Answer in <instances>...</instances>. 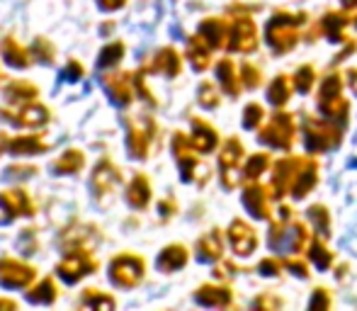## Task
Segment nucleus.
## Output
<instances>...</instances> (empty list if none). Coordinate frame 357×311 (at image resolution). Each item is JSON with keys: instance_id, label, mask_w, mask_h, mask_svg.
<instances>
[{"instance_id": "nucleus-24", "label": "nucleus", "mask_w": 357, "mask_h": 311, "mask_svg": "<svg viewBox=\"0 0 357 311\" xmlns=\"http://www.w3.org/2000/svg\"><path fill=\"white\" fill-rule=\"evenodd\" d=\"M221 253H224V241H221L219 232H209L197 241V258L204 260V263L219 260Z\"/></svg>"}, {"instance_id": "nucleus-20", "label": "nucleus", "mask_w": 357, "mask_h": 311, "mask_svg": "<svg viewBox=\"0 0 357 311\" xmlns=\"http://www.w3.org/2000/svg\"><path fill=\"white\" fill-rule=\"evenodd\" d=\"M146 71L163 73V76H168V78L178 76V73H180V56H178V52H175V49H170V47L160 49V52L155 54L153 61L149 63V68H146Z\"/></svg>"}, {"instance_id": "nucleus-46", "label": "nucleus", "mask_w": 357, "mask_h": 311, "mask_svg": "<svg viewBox=\"0 0 357 311\" xmlns=\"http://www.w3.org/2000/svg\"><path fill=\"white\" fill-rule=\"evenodd\" d=\"M80 76H83V66H80L78 61H68L61 73V78H66V80H78Z\"/></svg>"}, {"instance_id": "nucleus-48", "label": "nucleus", "mask_w": 357, "mask_h": 311, "mask_svg": "<svg viewBox=\"0 0 357 311\" xmlns=\"http://www.w3.org/2000/svg\"><path fill=\"white\" fill-rule=\"evenodd\" d=\"M260 273L263 275H278L280 273V263L275 258H268L260 263Z\"/></svg>"}, {"instance_id": "nucleus-38", "label": "nucleus", "mask_w": 357, "mask_h": 311, "mask_svg": "<svg viewBox=\"0 0 357 311\" xmlns=\"http://www.w3.org/2000/svg\"><path fill=\"white\" fill-rule=\"evenodd\" d=\"M270 165V158L268 153H258V156H250L248 158V165H245V178L255 180L258 175L265 173V168Z\"/></svg>"}, {"instance_id": "nucleus-10", "label": "nucleus", "mask_w": 357, "mask_h": 311, "mask_svg": "<svg viewBox=\"0 0 357 311\" xmlns=\"http://www.w3.org/2000/svg\"><path fill=\"white\" fill-rule=\"evenodd\" d=\"M260 139L278 149L289 146L291 139H294V119H291V114H275L268 127L260 132Z\"/></svg>"}, {"instance_id": "nucleus-55", "label": "nucleus", "mask_w": 357, "mask_h": 311, "mask_svg": "<svg viewBox=\"0 0 357 311\" xmlns=\"http://www.w3.org/2000/svg\"><path fill=\"white\" fill-rule=\"evenodd\" d=\"M348 78H350V88H353L355 93H357V71H350Z\"/></svg>"}, {"instance_id": "nucleus-29", "label": "nucleus", "mask_w": 357, "mask_h": 311, "mask_svg": "<svg viewBox=\"0 0 357 311\" xmlns=\"http://www.w3.org/2000/svg\"><path fill=\"white\" fill-rule=\"evenodd\" d=\"M85 165V156L78 151V149H68V151H63L59 156L56 160H54V173L59 175H71V173H78V170H83Z\"/></svg>"}, {"instance_id": "nucleus-54", "label": "nucleus", "mask_w": 357, "mask_h": 311, "mask_svg": "<svg viewBox=\"0 0 357 311\" xmlns=\"http://www.w3.org/2000/svg\"><path fill=\"white\" fill-rule=\"evenodd\" d=\"M5 149H10V139L5 134H0V156H3Z\"/></svg>"}, {"instance_id": "nucleus-4", "label": "nucleus", "mask_w": 357, "mask_h": 311, "mask_svg": "<svg viewBox=\"0 0 357 311\" xmlns=\"http://www.w3.org/2000/svg\"><path fill=\"white\" fill-rule=\"evenodd\" d=\"M319 105L324 109L326 117H338V119H345L348 117V103L345 98L340 95V80L338 76H328L321 83V90H319Z\"/></svg>"}, {"instance_id": "nucleus-53", "label": "nucleus", "mask_w": 357, "mask_h": 311, "mask_svg": "<svg viewBox=\"0 0 357 311\" xmlns=\"http://www.w3.org/2000/svg\"><path fill=\"white\" fill-rule=\"evenodd\" d=\"M0 309H17V304L13 299H0Z\"/></svg>"}, {"instance_id": "nucleus-52", "label": "nucleus", "mask_w": 357, "mask_h": 311, "mask_svg": "<svg viewBox=\"0 0 357 311\" xmlns=\"http://www.w3.org/2000/svg\"><path fill=\"white\" fill-rule=\"evenodd\" d=\"M160 212H163V217H168V212H173V209H175V204L173 202H168V199H165V202H160Z\"/></svg>"}, {"instance_id": "nucleus-42", "label": "nucleus", "mask_w": 357, "mask_h": 311, "mask_svg": "<svg viewBox=\"0 0 357 311\" xmlns=\"http://www.w3.org/2000/svg\"><path fill=\"white\" fill-rule=\"evenodd\" d=\"M314 78H316V73H314V68H311V66L299 68V73H296V80H294L296 90H299V93H309L311 85H314Z\"/></svg>"}, {"instance_id": "nucleus-22", "label": "nucleus", "mask_w": 357, "mask_h": 311, "mask_svg": "<svg viewBox=\"0 0 357 311\" xmlns=\"http://www.w3.org/2000/svg\"><path fill=\"white\" fill-rule=\"evenodd\" d=\"M188 59L192 61V66L197 68V71H204V68L209 66V61H212V44H209L202 34H197V37H190Z\"/></svg>"}, {"instance_id": "nucleus-15", "label": "nucleus", "mask_w": 357, "mask_h": 311, "mask_svg": "<svg viewBox=\"0 0 357 311\" xmlns=\"http://www.w3.org/2000/svg\"><path fill=\"white\" fill-rule=\"evenodd\" d=\"M0 207L8 217H32L34 204L24 190H5L0 192Z\"/></svg>"}, {"instance_id": "nucleus-32", "label": "nucleus", "mask_w": 357, "mask_h": 311, "mask_svg": "<svg viewBox=\"0 0 357 311\" xmlns=\"http://www.w3.org/2000/svg\"><path fill=\"white\" fill-rule=\"evenodd\" d=\"M47 144L42 142V137H15L10 142V151L15 156H29V153H42L47 151Z\"/></svg>"}, {"instance_id": "nucleus-41", "label": "nucleus", "mask_w": 357, "mask_h": 311, "mask_svg": "<svg viewBox=\"0 0 357 311\" xmlns=\"http://www.w3.org/2000/svg\"><path fill=\"white\" fill-rule=\"evenodd\" d=\"M32 54H34V59H39V61H44V63H49L54 59V47L47 42V39H34V44H32Z\"/></svg>"}, {"instance_id": "nucleus-3", "label": "nucleus", "mask_w": 357, "mask_h": 311, "mask_svg": "<svg viewBox=\"0 0 357 311\" xmlns=\"http://www.w3.org/2000/svg\"><path fill=\"white\" fill-rule=\"evenodd\" d=\"M109 280L117 287H137L144 280V260L132 253L117 255L109 263Z\"/></svg>"}, {"instance_id": "nucleus-35", "label": "nucleus", "mask_w": 357, "mask_h": 311, "mask_svg": "<svg viewBox=\"0 0 357 311\" xmlns=\"http://www.w3.org/2000/svg\"><path fill=\"white\" fill-rule=\"evenodd\" d=\"M289 95H291V83L287 80V76H280V78H275V83L270 85V90H268V100L273 105H284L287 100H289Z\"/></svg>"}, {"instance_id": "nucleus-51", "label": "nucleus", "mask_w": 357, "mask_h": 311, "mask_svg": "<svg viewBox=\"0 0 357 311\" xmlns=\"http://www.w3.org/2000/svg\"><path fill=\"white\" fill-rule=\"evenodd\" d=\"M287 265H289V270H294V275H299V278H306V275H309V273H306V268H304L301 263H294V260H289Z\"/></svg>"}, {"instance_id": "nucleus-47", "label": "nucleus", "mask_w": 357, "mask_h": 311, "mask_svg": "<svg viewBox=\"0 0 357 311\" xmlns=\"http://www.w3.org/2000/svg\"><path fill=\"white\" fill-rule=\"evenodd\" d=\"M328 297H326V289H316L314 299H311V309H326L328 307Z\"/></svg>"}, {"instance_id": "nucleus-6", "label": "nucleus", "mask_w": 357, "mask_h": 311, "mask_svg": "<svg viewBox=\"0 0 357 311\" xmlns=\"http://www.w3.org/2000/svg\"><path fill=\"white\" fill-rule=\"evenodd\" d=\"M340 144V132L328 122L311 119L306 124V149L309 151H328Z\"/></svg>"}, {"instance_id": "nucleus-37", "label": "nucleus", "mask_w": 357, "mask_h": 311, "mask_svg": "<svg viewBox=\"0 0 357 311\" xmlns=\"http://www.w3.org/2000/svg\"><path fill=\"white\" fill-rule=\"evenodd\" d=\"M122 56H124V44L122 42H112V44H107L102 52H100L98 63L102 68H109V66H114V63L122 61Z\"/></svg>"}, {"instance_id": "nucleus-44", "label": "nucleus", "mask_w": 357, "mask_h": 311, "mask_svg": "<svg viewBox=\"0 0 357 311\" xmlns=\"http://www.w3.org/2000/svg\"><path fill=\"white\" fill-rule=\"evenodd\" d=\"M311 260L316 263V268L326 270V268L331 265V260H333V258H331V253L324 248V245H321V243H314V245H311Z\"/></svg>"}, {"instance_id": "nucleus-14", "label": "nucleus", "mask_w": 357, "mask_h": 311, "mask_svg": "<svg viewBox=\"0 0 357 311\" xmlns=\"http://www.w3.org/2000/svg\"><path fill=\"white\" fill-rule=\"evenodd\" d=\"M119 183H122V173H119L117 165H112L107 158H102L98 165H95L90 185H93V190H95V195H98V197H102V195H109Z\"/></svg>"}, {"instance_id": "nucleus-28", "label": "nucleus", "mask_w": 357, "mask_h": 311, "mask_svg": "<svg viewBox=\"0 0 357 311\" xmlns=\"http://www.w3.org/2000/svg\"><path fill=\"white\" fill-rule=\"evenodd\" d=\"M199 34H202L204 39H207L209 44H212V49L216 47H224V39H229V24L224 22V20H207V22L199 24Z\"/></svg>"}, {"instance_id": "nucleus-2", "label": "nucleus", "mask_w": 357, "mask_h": 311, "mask_svg": "<svg viewBox=\"0 0 357 311\" xmlns=\"http://www.w3.org/2000/svg\"><path fill=\"white\" fill-rule=\"evenodd\" d=\"M95 270H98V260L90 255V250L73 248L71 253H68L66 258L59 263L56 273H59V278H61L63 282L73 285V282H78V280L88 278V275L95 273Z\"/></svg>"}, {"instance_id": "nucleus-30", "label": "nucleus", "mask_w": 357, "mask_h": 311, "mask_svg": "<svg viewBox=\"0 0 357 311\" xmlns=\"http://www.w3.org/2000/svg\"><path fill=\"white\" fill-rule=\"evenodd\" d=\"M216 76H219L221 88H224L229 95H238L241 93L238 73H236V66H234V61H231V59L219 61V66H216Z\"/></svg>"}, {"instance_id": "nucleus-34", "label": "nucleus", "mask_w": 357, "mask_h": 311, "mask_svg": "<svg viewBox=\"0 0 357 311\" xmlns=\"http://www.w3.org/2000/svg\"><path fill=\"white\" fill-rule=\"evenodd\" d=\"M345 24H348V17H343V15H326L324 22H321V29H324L326 34H328L333 42H345Z\"/></svg>"}, {"instance_id": "nucleus-17", "label": "nucleus", "mask_w": 357, "mask_h": 311, "mask_svg": "<svg viewBox=\"0 0 357 311\" xmlns=\"http://www.w3.org/2000/svg\"><path fill=\"white\" fill-rule=\"evenodd\" d=\"M173 151L180 163V170H183V180H192L195 170L199 168V163H197V158H195V146L190 144V139H185V134H175Z\"/></svg>"}, {"instance_id": "nucleus-50", "label": "nucleus", "mask_w": 357, "mask_h": 311, "mask_svg": "<svg viewBox=\"0 0 357 311\" xmlns=\"http://www.w3.org/2000/svg\"><path fill=\"white\" fill-rule=\"evenodd\" d=\"M255 307H280V299L263 297V299H258V302H255Z\"/></svg>"}, {"instance_id": "nucleus-23", "label": "nucleus", "mask_w": 357, "mask_h": 311, "mask_svg": "<svg viewBox=\"0 0 357 311\" xmlns=\"http://www.w3.org/2000/svg\"><path fill=\"white\" fill-rule=\"evenodd\" d=\"M3 95L8 103H15L17 107H22V105L34 103V98L39 95V88L32 83H27V80H13V83L5 88Z\"/></svg>"}, {"instance_id": "nucleus-27", "label": "nucleus", "mask_w": 357, "mask_h": 311, "mask_svg": "<svg viewBox=\"0 0 357 311\" xmlns=\"http://www.w3.org/2000/svg\"><path fill=\"white\" fill-rule=\"evenodd\" d=\"M149 199H151V183L146 175L139 173L137 178L132 180V185L127 188V202L137 209H144L146 204H149Z\"/></svg>"}, {"instance_id": "nucleus-45", "label": "nucleus", "mask_w": 357, "mask_h": 311, "mask_svg": "<svg viewBox=\"0 0 357 311\" xmlns=\"http://www.w3.org/2000/svg\"><path fill=\"white\" fill-rule=\"evenodd\" d=\"M241 76H243V83L248 85V88L260 85V71L255 66H250V63H245V66L241 68Z\"/></svg>"}, {"instance_id": "nucleus-13", "label": "nucleus", "mask_w": 357, "mask_h": 311, "mask_svg": "<svg viewBox=\"0 0 357 311\" xmlns=\"http://www.w3.org/2000/svg\"><path fill=\"white\" fill-rule=\"evenodd\" d=\"M241 158H243V146H241L238 139H229V142L224 144V149H221V180H224V188H236V183H238V163Z\"/></svg>"}, {"instance_id": "nucleus-16", "label": "nucleus", "mask_w": 357, "mask_h": 311, "mask_svg": "<svg viewBox=\"0 0 357 311\" xmlns=\"http://www.w3.org/2000/svg\"><path fill=\"white\" fill-rule=\"evenodd\" d=\"M229 241H231V248H234L236 255H250L258 245V236H255L253 229L248 227L245 222L236 219L229 229Z\"/></svg>"}, {"instance_id": "nucleus-33", "label": "nucleus", "mask_w": 357, "mask_h": 311, "mask_svg": "<svg viewBox=\"0 0 357 311\" xmlns=\"http://www.w3.org/2000/svg\"><path fill=\"white\" fill-rule=\"evenodd\" d=\"M56 297H59V289H56V285H54L52 278H44L37 287H32L27 292V299L34 304H52Z\"/></svg>"}, {"instance_id": "nucleus-9", "label": "nucleus", "mask_w": 357, "mask_h": 311, "mask_svg": "<svg viewBox=\"0 0 357 311\" xmlns=\"http://www.w3.org/2000/svg\"><path fill=\"white\" fill-rule=\"evenodd\" d=\"M0 114H3L8 122H13L15 127H44V124L49 122V109L44 107V105H37V103H29V105H22V107L17 109H0Z\"/></svg>"}, {"instance_id": "nucleus-36", "label": "nucleus", "mask_w": 357, "mask_h": 311, "mask_svg": "<svg viewBox=\"0 0 357 311\" xmlns=\"http://www.w3.org/2000/svg\"><path fill=\"white\" fill-rule=\"evenodd\" d=\"M80 307H98V309H112L114 299L102 294L100 289H85L83 299H80Z\"/></svg>"}, {"instance_id": "nucleus-26", "label": "nucleus", "mask_w": 357, "mask_h": 311, "mask_svg": "<svg viewBox=\"0 0 357 311\" xmlns=\"http://www.w3.org/2000/svg\"><path fill=\"white\" fill-rule=\"evenodd\" d=\"M0 52H3V59L10 63V66L15 68H27L29 63H32V56H29V52L24 47H20L17 42H15L13 37H5L3 39V47H0Z\"/></svg>"}, {"instance_id": "nucleus-12", "label": "nucleus", "mask_w": 357, "mask_h": 311, "mask_svg": "<svg viewBox=\"0 0 357 311\" xmlns=\"http://www.w3.org/2000/svg\"><path fill=\"white\" fill-rule=\"evenodd\" d=\"M105 90L117 105H129L137 93V73H109L102 78Z\"/></svg>"}, {"instance_id": "nucleus-18", "label": "nucleus", "mask_w": 357, "mask_h": 311, "mask_svg": "<svg viewBox=\"0 0 357 311\" xmlns=\"http://www.w3.org/2000/svg\"><path fill=\"white\" fill-rule=\"evenodd\" d=\"M316 180H319V165H316V160L311 158H304V163H301L299 173H296L294 183H291V197L301 199L309 195V190L316 185Z\"/></svg>"}, {"instance_id": "nucleus-5", "label": "nucleus", "mask_w": 357, "mask_h": 311, "mask_svg": "<svg viewBox=\"0 0 357 311\" xmlns=\"http://www.w3.org/2000/svg\"><path fill=\"white\" fill-rule=\"evenodd\" d=\"M153 132H155V124L151 117H137L129 122L127 146L134 158H146V156H149L151 142H153Z\"/></svg>"}, {"instance_id": "nucleus-8", "label": "nucleus", "mask_w": 357, "mask_h": 311, "mask_svg": "<svg viewBox=\"0 0 357 311\" xmlns=\"http://www.w3.org/2000/svg\"><path fill=\"white\" fill-rule=\"evenodd\" d=\"M226 47L231 52H253L258 47V29L250 17H238L229 27V42Z\"/></svg>"}, {"instance_id": "nucleus-1", "label": "nucleus", "mask_w": 357, "mask_h": 311, "mask_svg": "<svg viewBox=\"0 0 357 311\" xmlns=\"http://www.w3.org/2000/svg\"><path fill=\"white\" fill-rule=\"evenodd\" d=\"M306 15L299 13V15H284V13H278L268 24V42L273 47V52L278 54H284L289 52L291 47L296 44L299 34H296V27L304 24Z\"/></svg>"}, {"instance_id": "nucleus-40", "label": "nucleus", "mask_w": 357, "mask_h": 311, "mask_svg": "<svg viewBox=\"0 0 357 311\" xmlns=\"http://www.w3.org/2000/svg\"><path fill=\"white\" fill-rule=\"evenodd\" d=\"M197 98H199V105L202 107H216L219 105V93H216V88L212 83H202L199 85V93H197Z\"/></svg>"}, {"instance_id": "nucleus-39", "label": "nucleus", "mask_w": 357, "mask_h": 311, "mask_svg": "<svg viewBox=\"0 0 357 311\" xmlns=\"http://www.w3.org/2000/svg\"><path fill=\"white\" fill-rule=\"evenodd\" d=\"M309 217H311V222H314V227H316V234H321V236H328V229H331V219H328V212H326V207H311L309 209Z\"/></svg>"}, {"instance_id": "nucleus-7", "label": "nucleus", "mask_w": 357, "mask_h": 311, "mask_svg": "<svg viewBox=\"0 0 357 311\" xmlns=\"http://www.w3.org/2000/svg\"><path fill=\"white\" fill-rule=\"evenodd\" d=\"M306 241V229L301 224H278L270 232V245L273 250H282V253H299L301 245Z\"/></svg>"}, {"instance_id": "nucleus-31", "label": "nucleus", "mask_w": 357, "mask_h": 311, "mask_svg": "<svg viewBox=\"0 0 357 311\" xmlns=\"http://www.w3.org/2000/svg\"><path fill=\"white\" fill-rule=\"evenodd\" d=\"M195 299H197L199 304H204V307H229L231 302V292L224 287H199L197 294H195Z\"/></svg>"}, {"instance_id": "nucleus-49", "label": "nucleus", "mask_w": 357, "mask_h": 311, "mask_svg": "<svg viewBox=\"0 0 357 311\" xmlns=\"http://www.w3.org/2000/svg\"><path fill=\"white\" fill-rule=\"evenodd\" d=\"M98 3L102 10H119V8H124L127 0H98Z\"/></svg>"}, {"instance_id": "nucleus-11", "label": "nucleus", "mask_w": 357, "mask_h": 311, "mask_svg": "<svg viewBox=\"0 0 357 311\" xmlns=\"http://www.w3.org/2000/svg\"><path fill=\"white\" fill-rule=\"evenodd\" d=\"M37 278V270L24 265L22 260L0 258V285L5 287H27Z\"/></svg>"}, {"instance_id": "nucleus-21", "label": "nucleus", "mask_w": 357, "mask_h": 311, "mask_svg": "<svg viewBox=\"0 0 357 311\" xmlns=\"http://www.w3.org/2000/svg\"><path fill=\"white\" fill-rule=\"evenodd\" d=\"M192 137H190V144L195 146V151H199V153H209V151H214L216 149V132L212 127H209L207 122H202V119H195L192 122Z\"/></svg>"}, {"instance_id": "nucleus-57", "label": "nucleus", "mask_w": 357, "mask_h": 311, "mask_svg": "<svg viewBox=\"0 0 357 311\" xmlns=\"http://www.w3.org/2000/svg\"><path fill=\"white\" fill-rule=\"evenodd\" d=\"M353 22H355V24H357V17H355V20H353Z\"/></svg>"}, {"instance_id": "nucleus-56", "label": "nucleus", "mask_w": 357, "mask_h": 311, "mask_svg": "<svg viewBox=\"0 0 357 311\" xmlns=\"http://www.w3.org/2000/svg\"><path fill=\"white\" fill-rule=\"evenodd\" d=\"M357 0H343V8H355Z\"/></svg>"}, {"instance_id": "nucleus-25", "label": "nucleus", "mask_w": 357, "mask_h": 311, "mask_svg": "<svg viewBox=\"0 0 357 311\" xmlns=\"http://www.w3.org/2000/svg\"><path fill=\"white\" fill-rule=\"evenodd\" d=\"M185 263H188V250H185V245H178V243L163 248L158 255V270H163V273H175V270H180Z\"/></svg>"}, {"instance_id": "nucleus-19", "label": "nucleus", "mask_w": 357, "mask_h": 311, "mask_svg": "<svg viewBox=\"0 0 357 311\" xmlns=\"http://www.w3.org/2000/svg\"><path fill=\"white\" fill-rule=\"evenodd\" d=\"M270 197L273 195H265V190L260 185H250L243 190V204L253 217L268 219L270 217Z\"/></svg>"}, {"instance_id": "nucleus-43", "label": "nucleus", "mask_w": 357, "mask_h": 311, "mask_svg": "<svg viewBox=\"0 0 357 311\" xmlns=\"http://www.w3.org/2000/svg\"><path fill=\"white\" fill-rule=\"evenodd\" d=\"M263 122V107L260 105H248L245 107V112H243V127L245 129H255L258 124Z\"/></svg>"}]
</instances>
